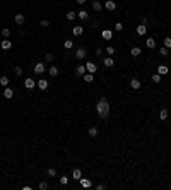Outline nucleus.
Returning a JSON list of instances; mask_svg holds the SVG:
<instances>
[{
  "label": "nucleus",
  "instance_id": "28",
  "mask_svg": "<svg viewBox=\"0 0 171 190\" xmlns=\"http://www.w3.org/2000/svg\"><path fill=\"white\" fill-rule=\"evenodd\" d=\"M93 74H89V72H87V74H84V81L86 82H93Z\"/></svg>",
  "mask_w": 171,
  "mask_h": 190
},
{
  "label": "nucleus",
  "instance_id": "12",
  "mask_svg": "<svg viewBox=\"0 0 171 190\" xmlns=\"http://www.w3.org/2000/svg\"><path fill=\"white\" fill-rule=\"evenodd\" d=\"M103 63H104V67H113L115 60H113V57H106L104 60H103Z\"/></svg>",
  "mask_w": 171,
  "mask_h": 190
},
{
  "label": "nucleus",
  "instance_id": "37",
  "mask_svg": "<svg viewBox=\"0 0 171 190\" xmlns=\"http://www.w3.org/2000/svg\"><path fill=\"white\" fill-rule=\"evenodd\" d=\"M164 46H166V48H171V38H164Z\"/></svg>",
  "mask_w": 171,
  "mask_h": 190
},
{
  "label": "nucleus",
  "instance_id": "39",
  "mask_svg": "<svg viewBox=\"0 0 171 190\" xmlns=\"http://www.w3.org/2000/svg\"><path fill=\"white\" fill-rule=\"evenodd\" d=\"M122 29H123L122 22H116V24H115V31H122Z\"/></svg>",
  "mask_w": 171,
  "mask_h": 190
},
{
  "label": "nucleus",
  "instance_id": "38",
  "mask_svg": "<svg viewBox=\"0 0 171 190\" xmlns=\"http://www.w3.org/2000/svg\"><path fill=\"white\" fill-rule=\"evenodd\" d=\"M48 26H50L48 19H43V21H41V28H48Z\"/></svg>",
  "mask_w": 171,
  "mask_h": 190
},
{
  "label": "nucleus",
  "instance_id": "16",
  "mask_svg": "<svg viewBox=\"0 0 171 190\" xmlns=\"http://www.w3.org/2000/svg\"><path fill=\"white\" fill-rule=\"evenodd\" d=\"M104 7L108 9V10H115V9H116V4H115L113 0H106V4H104Z\"/></svg>",
  "mask_w": 171,
  "mask_h": 190
},
{
  "label": "nucleus",
  "instance_id": "20",
  "mask_svg": "<svg viewBox=\"0 0 171 190\" xmlns=\"http://www.w3.org/2000/svg\"><path fill=\"white\" fill-rule=\"evenodd\" d=\"M146 46L147 48H156V41H154V38H147V41H146Z\"/></svg>",
  "mask_w": 171,
  "mask_h": 190
},
{
  "label": "nucleus",
  "instance_id": "44",
  "mask_svg": "<svg viewBox=\"0 0 171 190\" xmlns=\"http://www.w3.org/2000/svg\"><path fill=\"white\" fill-rule=\"evenodd\" d=\"M104 188H106L104 185H98V187H96V190H104Z\"/></svg>",
  "mask_w": 171,
  "mask_h": 190
},
{
  "label": "nucleus",
  "instance_id": "21",
  "mask_svg": "<svg viewBox=\"0 0 171 190\" xmlns=\"http://www.w3.org/2000/svg\"><path fill=\"white\" fill-rule=\"evenodd\" d=\"M93 9H94V10H96V12H99V10H101V9H103L101 2H98V0H94V2H93Z\"/></svg>",
  "mask_w": 171,
  "mask_h": 190
},
{
  "label": "nucleus",
  "instance_id": "34",
  "mask_svg": "<svg viewBox=\"0 0 171 190\" xmlns=\"http://www.w3.org/2000/svg\"><path fill=\"white\" fill-rule=\"evenodd\" d=\"M69 183V176H60V185H67Z\"/></svg>",
  "mask_w": 171,
  "mask_h": 190
},
{
  "label": "nucleus",
  "instance_id": "40",
  "mask_svg": "<svg viewBox=\"0 0 171 190\" xmlns=\"http://www.w3.org/2000/svg\"><path fill=\"white\" fill-rule=\"evenodd\" d=\"M106 53L108 55H115V48L113 46H108V48H106Z\"/></svg>",
  "mask_w": 171,
  "mask_h": 190
},
{
  "label": "nucleus",
  "instance_id": "1",
  "mask_svg": "<svg viewBox=\"0 0 171 190\" xmlns=\"http://www.w3.org/2000/svg\"><path fill=\"white\" fill-rule=\"evenodd\" d=\"M96 112H98V115L101 116V118H108V115H110V103H108L106 98H101L98 101V104H96Z\"/></svg>",
  "mask_w": 171,
  "mask_h": 190
},
{
  "label": "nucleus",
  "instance_id": "24",
  "mask_svg": "<svg viewBox=\"0 0 171 190\" xmlns=\"http://www.w3.org/2000/svg\"><path fill=\"white\" fill-rule=\"evenodd\" d=\"M0 86L7 87V86H9V77H5V75H2V77H0Z\"/></svg>",
  "mask_w": 171,
  "mask_h": 190
},
{
  "label": "nucleus",
  "instance_id": "4",
  "mask_svg": "<svg viewBox=\"0 0 171 190\" xmlns=\"http://www.w3.org/2000/svg\"><path fill=\"white\" fill-rule=\"evenodd\" d=\"M135 31H137V34H139V36H144V34L147 33V28H146V24H139Z\"/></svg>",
  "mask_w": 171,
  "mask_h": 190
},
{
  "label": "nucleus",
  "instance_id": "27",
  "mask_svg": "<svg viewBox=\"0 0 171 190\" xmlns=\"http://www.w3.org/2000/svg\"><path fill=\"white\" fill-rule=\"evenodd\" d=\"M77 17L82 19V21H86V19H87V12H86V10H81V12H77Z\"/></svg>",
  "mask_w": 171,
  "mask_h": 190
},
{
  "label": "nucleus",
  "instance_id": "22",
  "mask_svg": "<svg viewBox=\"0 0 171 190\" xmlns=\"http://www.w3.org/2000/svg\"><path fill=\"white\" fill-rule=\"evenodd\" d=\"M72 176H74V180H81V176H82L81 169H74V171H72Z\"/></svg>",
  "mask_w": 171,
  "mask_h": 190
},
{
  "label": "nucleus",
  "instance_id": "2",
  "mask_svg": "<svg viewBox=\"0 0 171 190\" xmlns=\"http://www.w3.org/2000/svg\"><path fill=\"white\" fill-rule=\"evenodd\" d=\"M38 87H40L41 91H45V89H48V81H46V79H40V81H38Z\"/></svg>",
  "mask_w": 171,
  "mask_h": 190
},
{
  "label": "nucleus",
  "instance_id": "43",
  "mask_svg": "<svg viewBox=\"0 0 171 190\" xmlns=\"http://www.w3.org/2000/svg\"><path fill=\"white\" fill-rule=\"evenodd\" d=\"M103 53V50L101 48H96V55H98V57H99V55H101Z\"/></svg>",
  "mask_w": 171,
  "mask_h": 190
},
{
  "label": "nucleus",
  "instance_id": "6",
  "mask_svg": "<svg viewBox=\"0 0 171 190\" xmlns=\"http://www.w3.org/2000/svg\"><path fill=\"white\" fill-rule=\"evenodd\" d=\"M75 58H79V60H82V58H86V50L82 48H77V51H75Z\"/></svg>",
  "mask_w": 171,
  "mask_h": 190
},
{
  "label": "nucleus",
  "instance_id": "17",
  "mask_svg": "<svg viewBox=\"0 0 171 190\" xmlns=\"http://www.w3.org/2000/svg\"><path fill=\"white\" fill-rule=\"evenodd\" d=\"M0 46H2V50H10L12 48V43L9 41V40H4V41L0 43Z\"/></svg>",
  "mask_w": 171,
  "mask_h": 190
},
{
  "label": "nucleus",
  "instance_id": "19",
  "mask_svg": "<svg viewBox=\"0 0 171 190\" xmlns=\"http://www.w3.org/2000/svg\"><path fill=\"white\" fill-rule=\"evenodd\" d=\"M130 86H132V89H140V81L139 79H132Z\"/></svg>",
  "mask_w": 171,
  "mask_h": 190
},
{
  "label": "nucleus",
  "instance_id": "41",
  "mask_svg": "<svg viewBox=\"0 0 171 190\" xmlns=\"http://www.w3.org/2000/svg\"><path fill=\"white\" fill-rule=\"evenodd\" d=\"M40 188L41 190H46V188H48V183H46V182H41L40 183Z\"/></svg>",
  "mask_w": 171,
  "mask_h": 190
},
{
  "label": "nucleus",
  "instance_id": "23",
  "mask_svg": "<svg viewBox=\"0 0 171 190\" xmlns=\"http://www.w3.org/2000/svg\"><path fill=\"white\" fill-rule=\"evenodd\" d=\"M50 75H51V77H57V75H58V69H57V67H55V65H53V67H50Z\"/></svg>",
  "mask_w": 171,
  "mask_h": 190
},
{
  "label": "nucleus",
  "instance_id": "14",
  "mask_svg": "<svg viewBox=\"0 0 171 190\" xmlns=\"http://www.w3.org/2000/svg\"><path fill=\"white\" fill-rule=\"evenodd\" d=\"M101 36H103V40H106V41H108V40H111V36H113V33H111L110 29H104V31H103V33H101Z\"/></svg>",
  "mask_w": 171,
  "mask_h": 190
},
{
  "label": "nucleus",
  "instance_id": "10",
  "mask_svg": "<svg viewBox=\"0 0 171 190\" xmlns=\"http://www.w3.org/2000/svg\"><path fill=\"white\" fill-rule=\"evenodd\" d=\"M79 182H81V187H82V188H89V187L93 185V183H91V180H87V178H81Z\"/></svg>",
  "mask_w": 171,
  "mask_h": 190
},
{
  "label": "nucleus",
  "instance_id": "29",
  "mask_svg": "<svg viewBox=\"0 0 171 190\" xmlns=\"http://www.w3.org/2000/svg\"><path fill=\"white\" fill-rule=\"evenodd\" d=\"M2 36H4V38H9V36H10V29H9V28H4V29H2Z\"/></svg>",
  "mask_w": 171,
  "mask_h": 190
},
{
  "label": "nucleus",
  "instance_id": "32",
  "mask_svg": "<svg viewBox=\"0 0 171 190\" xmlns=\"http://www.w3.org/2000/svg\"><path fill=\"white\" fill-rule=\"evenodd\" d=\"M75 17H77V14H75V12H69V14H67V19H69V21H74Z\"/></svg>",
  "mask_w": 171,
  "mask_h": 190
},
{
  "label": "nucleus",
  "instance_id": "45",
  "mask_svg": "<svg viewBox=\"0 0 171 190\" xmlns=\"http://www.w3.org/2000/svg\"><path fill=\"white\" fill-rule=\"evenodd\" d=\"M75 2H77L79 5H82V4H86V0H75Z\"/></svg>",
  "mask_w": 171,
  "mask_h": 190
},
{
  "label": "nucleus",
  "instance_id": "25",
  "mask_svg": "<svg viewBox=\"0 0 171 190\" xmlns=\"http://www.w3.org/2000/svg\"><path fill=\"white\" fill-rule=\"evenodd\" d=\"M159 116H161V120H166V118H168V110H166V108H161Z\"/></svg>",
  "mask_w": 171,
  "mask_h": 190
},
{
  "label": "nucleus",
  "instance_id": "31",
  "mask_svg": "<svg viewBox=\"0 0 171 190\" xmlns=\"http://www.w3.org/2000/svg\"><path fill=\"white\" fill-rule=\"evenodd\" d=\"M63 46H65L67 50H70V48H72V46H74V41H70V40H67V41L63 43Z\"/></svg>",
  "mask_w": 171,
  "mask_h": 190
},
{
  "label": "nucleus",
  "instance_id": "8",
  "mask_svg": "<svg viewBox=\"0 0 171 190\" xmlns=\"http://www.w3.org/2000/svg\"><path fill=\"white\" fill-rule=\"evenodd\" d=\"M168 72H169L168 65H159V67H157V74H159V75H166Z\"/></svg>",
  "mask_w": 171,
  "mask_h": 190
},
{
  "label": "nucleus",
  "instance_id": "15",
  "mask_svg": "<svg viewBox=\"0 0 171 190\" xmlns=\"http://www.w3.org/2000/svg\"><path fill=\"white\" fill-rule=\"evenodd\" d=\"M86 72H87V70H86V65H77V67H75V74H77V75H84Z\"/></svg>",
  "mask_w": 171,
  "mask_h": 190
},
{
  "label": "nucleus",
  "instance_id": "18",
  "mask_svg": "<svg viewBox=\"0 0 171 190\" xmlns=\"http://www.w3.org/2000/svg\"><path fill=\"white\" fill-rule=\"evenodd\" d=\"M130 53H132V57H140V55H142V50L139 48V46H134Z\"/></svg>",
  "mask_w": 171,
  "mask_h": 190
},
{
  "label": "nucleus",
  "instance_id": "11",
  "mask_svg": "<svg viewBox=\"0 0 171 190\" xmlns=\"http://www.w3.org/2000/svg\"><path fill=\"white\" fill-rule=\"evenodd\" d=\"M12 96H14V91L10 89V87H5V89H4V98L5 99H10Z\"/></svg>",
  "mask_w": 171,
  "mask_h": 190
},
{
  "label": "nucleus",
  "instance_id": "30",
  "mask_svg": "<svg viewBox=\"0 0 171 190\" xmlns=\"http://www.w3.org/2000/svg\"><path fill=\"white\" fill-rule=\"evenodd\" d=\"M46 173H48V176H57V169H55V168H48Z\"/></svg>",
  "mask_w": 171,
  "mask_h": 190
},
{
  "label": "nucleus",
  "instance_id": "42",
  "mask_svg": "<svg viewBox=\"0 0 171 190\" xmlns=\"http://www.w3.org/2000/svg\"><path fill=\"white\" fill-rule=\"evenodd\" d=\"M53 58H55V57H53V53H48V55H46V60H48V62H53Z\"/></svg>",
  "mask_w": 171,
  "mask_h": 190
},
{
  "label": "nucleus",
  "instance_id": "35",
  "mask_svg": "<svg viewBox=\"0 0 171 190\" xmlns=\"http://www.w3.org/2000/svg\"><path fill=\"white\" fill-rule=\"evenodd\" d=\"M14 74H16L17 77H19V75H22V69H21V67H16V69H14Z\"/></svg>",
  "mask_w": 171,
  "mask_h": 190
},
{
  "label": "nucleus",
  "instance_id": "9",
  "mask_svg": "<svg viewBox=\"0 0 171 190\" xmlns=\"http://www.w3.org/2000/svg\"><path fill=\"white\" fill-rule=\"evenodd\" d=\"M14 21H16L17 26L24 24V14H16V17H14Z\"/></svg>",
  "mask_w": 171,
  "mask_h": 190
},
{
  "label": "nucleus",
  "instance_id": "7",
  "mask_svg": "<svg viewBox=\"0 0 171 190\" xmlns=\"http://www.w3.org/2000/svg\"><path fill=\"white\" fill-rule=\"evenodd\" d=\"M24 86L28 87V89H33V87L36 86V81H33V79H31V77H28V79H26V81H24Z\"/></svg>",
  "mask_w": 171,
  "mask_h": 190
},
{
  "label": "nucleus",
  "instance_id": "36",
  "mask_svg": "<svg viewBox=\"0 0 171 190\" xmlns=\"http://www.w3.org/2000/svg\"><path fill=\"white\" fill-rule=\"evenodd\" d=\"M152 81H154V82H161V75L159 74H152Z\"/></svg>",
  "mask_w": 171,
  "mask_h": 190
},
{
  "label": "nucleus",
  "instance_id": "26",
  "mask_svg": "<svg viewBox=\"0 0 171 190\" xmlns=\"http://www.w3.org/2000/svg\"><path fill=\"white\" fill-rule=\"evenodd\" d=\"M87 134H89V137H98V128H96V127H91Z\"/></svg>",
  "mask_w": 171,
  "mask_h": 190
},
{
  "label": "nucleus",
  "instance_id": "3",
  "mask_svg": "<svg viewBox=\"0 0 171 190\" xmlns=\"http://www.w3.org/2000/svg\"><path fill=\"white\" fill-rule=\"evenodd\" d=\"M86 70L89 72V74H94V72L98 70V67L94 65V63H93V62H87V63H86Z\"/></svg>",
  "mask_w": 171,
  "mask_h": 190
},
{
  "label": "nucleus",
  "instance_id": "5",
  "mask_svg": "<svg viewBox=\"0 0 171 190\" xmlns=\"http://www.w3.org/2000/svg\"><path fill=\"white\" fill-rule=\"evenodd\" d=\"M34 72H36V74H43V72H45V63H43V62H38L36 67H34Z\"/></svg>",
  "mask_w": 171,
  "mask_h": 190
},
{
  "label": "nucleus",
  "instance_id": "33",
  "mask_svg": "<svg viewBox=\"0 0 171 190\" xmlns=\"http://www.w3.org/2000/svg\"><path fill=\"white\" fill-rule=\"evenodd\" d=\"M168 50H169V48H166V46H163V48L159 50V53L163 55V57H168Z\"/></svg>",
  "mask_w": 171,
  "mask_h": 190
},
{
  "label": "nucleus",
  "instance_id": "13",
  "mask_svg": "<svg viewBox=\"0 0 171 190\" xmlns=\"http://www.w3.org/2000/svg\"><path fill=\"white\" fill-rule=\"evenodd\" d=\"M72 33H74V36H81V34L84 33V28H82V26H75V28L72 29Z\"/></svg>",
  "mask_w": 171,
  "mask_h": 190
}]
</instances>
